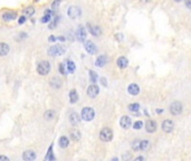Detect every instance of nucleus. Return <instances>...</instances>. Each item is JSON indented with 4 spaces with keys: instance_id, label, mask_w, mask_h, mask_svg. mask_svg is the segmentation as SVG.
<instances>
[{
    "instance_id": "obj_24",
    "label": "nucleus",
    "mask_w": 191,
    "mask_h": 161,
    "mask_svg": "<svg viewBox=\"0 0 191 161\" xmlns=\"http://www.w3.org/2000/svg\"><path fill=\"white\" fill-rule=\"evenodd\" d=\"M58 143H59V146H60V148L65 149V148H67V146H68V144H70V140H68V138H67V136H60V139H59Z\"/></svg>"
},
{
    "instance_id": "obj_32",
    "label": "nucleus",
    "mask_w": 191,
    "mask_h": 161,
    "mask_svg": "<svg viewBox=\"0 0 191 161\" xmlns=\"http://www.w3.org/2000/svg\"><path fill=\"white\" fill-rule=\"evenodd\" d=\"M89 80L92 82L93 84H95L97 82V74L94 72V71H89Z\"/></svg>"
},
{
    "instance_id": "obj_31",
    "label": "nucleus",
    "mask_w": 191,
    "mask_h": 161,
    "mask_svg": "<svg viewBox=\"0 0 191 161\" xmlns=\"http://www.w3.org/2000/svg\"><path fill=\"white\" fill-rule=\"evenodd\" d=\"M128 109H129L131 112H138V111L140 110V105L138 104V103H132V104H130L129 106H128Z\"/></svg>"
},
{
    "instance_id": "obj_4",
    "label": "nucleus",
    "mask_w": 191,
    "mask_h": 161,
    "mask_svg": "<svg viewBox=\"0 0 191 161\" xmlns=\"http://www.w3.org/2000/svg\"><path fill=\"white\" fill-rule=\"evenodd\" d=\"M99 139L104 142H110L113 139V131L110 128H104L99 132Z\"/></svg>"
},
{
    "instance_id": "obj_49",
    "label": "nucleus",
    "mask_w": 191,
    "mask_h": 161,
    "mask_svg": "<svg viewBox=\"0 0 191 161\" xmlns=\"http://www.w3.org/2000/svg\"><path fill=\"white\" fill-rule=\"evenodd\" d=\"M34 1H36V2H38V1H39V0H34Z\"/></svg>"
},
{
    "instance_id": "obj_20",
    "label": "nucleus",
    "mask_w": 191,
    "mask_h": 161,
    "mask_svg": "<svg viewBox=\"0 0 191 161\" xmlns=\"http://www.w3.org/2000/svg\"><path fill=\"white\" fill-rule=\"evenodd\" d=\"M10 47L7 43H0V56H7L9 54Z\"/></svg>"
},
{
    "instance_id": "obj_8",
    "label": "nucleus",
    "mask_w": 191,
    "mask_h": 161,
    "mask_svg": "<svg viewBox=\"0 0 191 161\" xmlns=\"http://www.w3.org/2000/svg\"><path fill=\"white\" fill-rule=\"evenodd\" d=\"M1 19L4 21H12L17 19V12L16 11H5L1 15Z\"/></svg>"
},
{
    "instance_id": "obj_28",
    "label": "nucleus",
    "mask_w": 191,
    "mask_h": 161,
    "mask_svg": "<svg viewBox=\"0 0 191 161\" xmlns=\"http://www.w3.org/2000/svg\"><path fill=\"white\" fill-rule=\"evenodd\" d=\"M54 117H55V112L53 110H48V111H46L45 112V114H44V117H45V120H53L54 119Z\"/></svg>"
},
{
    "instance_id": "obj_13",
    "label": "nucleus",
    "mask_w": 191,
    "mask_h": 161,
    "mask_svg": "<svg viewBox=\"0 0 191 161\" xmlns=\"http://www.w3.org/2000/svg\"><path fill=\"white\" fill-rule=\"evenodd\" d=\"M87 28H88V31L91 33V35L95 37H99L101 34H102V29H101V27L99 26H92L91 24H87Z\"/></svg>"
},
{
    "instance_id": "obj_37",
    "label": "nucleus",
    "mask_w": 191,
    "mask_h": 161,
    "mask_svg": "<svg viewBox=\"0 0 191 161\" xmlns=\"http://www.w3.org/2000/svg\"><path fill=\"white\" fill-rule=\"evenodd\" d=\"M59 71H60L62 74H66V70H65V67H64V63H62V64L59 65Z\"/></svg>"
},
{
    "instance_id": "obj_47",
    "label": "nucleus",
    "mask_w": 191,
    "mask_h": 161,
    "mask_svg": "<svg viewBox=\"0 0 191 161\" xmlns=\"http://www.w3.org/2000/svg\"><path fill=\"white\" fill-rule=\"evenodd\" d=\"M141 1H142V2H149L150 0H141Z\"/></svg>"
},
{
    "instance_id": "obj_40",
    "label": "nucleus",
    "mask_w": 191,
    "mask_h": 161,
    "mask_svg": "<svg viewBox=\"0 0 191 161\" xmlns=\"http://www.w3.org/2000/svg\"><path fill=\"white\" fill-rule=\"evenodd\" d=\"M134 161H145V159H144V157L140 156V157L135 158V159H134Z\"/></svg>"
},
{
    "instance_id": "obj_29",
    "label": "nucleus",
    "mask_w": 191,
    "mask_h": 161,
    "mask_svg": "<svg viewBox=\"0 0 191 161\" xmlns=\"http://www.w3.org/2000/svg\"><path fill=\"white\" fill-rule=\"evenodd\" d=\"M55 161V157L53 154V146H49V149L47 151V156H46V161Z\"/></svg>"
},
{
    "instance_id": "obj_5",
    "label": "nucleus",
    "mask_w": 191,
    "mask_h": 161,
    "mask_svg": "<svg viewBox=\"0 0 191 161\" xmlns=\"http://www.w3.org/2000/svg\"><path fill=\"white\" fill-rule=\"evenodd\" d=\"M67 15L72 19H77L78 17H81L82 15L81 8L77 7V6H70V7L68 8V10H67Z\"/></svg>"
},
{
    "instance_id": "obj_15",
    "label": "nucleus",
    "mask_w": 191,
    "mask_h": 161,
    "mask_svg": "<svg viewBox=\"0 0 191 161\" xmlns=\"http://www.w3.org/2000/svg\"><path fill=\"white\" fill-rule=\"evenodd\" d=\"M128 92H129V94H131L133 96L138 95L140 93V86L138 84H135V83H132V84H130L128 86Z\"/></svg>"
},
{
    "instance_id": "obj_12",
    "label": "nucleus",
    "mask_w": 191,
    "mask_h": 161,
    "mask_svg": "<svg viewBox=\"0 0 191 161\" xmlns=\"http://www.w3.org/2000/svg\"><path fill=\"white\" fill-rule=\"evenodd\" d=\"M173 122L171 120H164L162 122V130L165 132V133H170V132L173 131Z\"/></svg>"
},
{
    "instance_id": "obj_48",
    "label": "nucleus",
    "mask_w": 191,
    "mask_h": 161,
    "mask_svg": "<svg viewBox=\"0 0 191 161\" xmlns=\"http://www.w3.org/2000/svg\"><path fill=\"white\" fill-rule=\"evenodd\" d=\"M176 2H181V1H183V0H174Z\"/></svg>"
},
{
    "instance_id": "obj_7",
    "label": "nucleus",
    "mask_w": 191,
    "mask_h": 161,
    "mask_svg": "<svg viewBox=\"0 0 191 161\" xmlns=\"http://www.w3.org/2000/svg\"><path fill=\"white\" fill-rule=\"evenodd\" d=\"M84 47H85V51H87L88 54H91V55H94L97 53V47H96V45L91 41V40H86L84 44Z\"/></svg>"
},
{
    "instance_id": "obj_10",
    "label": "nucleus",
    "mask_w": 191,
    "mask_h": 161,
    "mask_svg": "<svg viewBox=\"0 0 191 161\" xmlns=\"http://www.w3.org/2000/svg\"><path fill=\"white\" fill-rule=\"evenodd\" d=\"M75 35H76V38H77L78 41H84L86 39V29L83 26H79L78 29L76 30Z\"/></svg>"
},
{
    "instance_id": "obj_26",
    "label": "nucleus",
    "mask_w": 191,
    "mask_h": 161,
    "mask_svg": "<svg viewBox=\"0 0 191 161\" xmlns=\"http://www.w3.org/2000/svg\"><path fill=\"white\" fill-rule=\"evenodd\" d=\"M150 141L147 140H143V141H140V150L142 151H147L150 149Z\"/></svg>"
},
{
    "instance_id": "obj_34",
    "label": "nucleus",
    "mask_w": 191,
    "mask_h": 161,
    "mask_svg": "<svg viewBox=\"0 0 191 161\" xmlns=\"http://www.w3.org/2000/svg\"><path fill=\"white\" fill-rule=\"evenodd\" d=\"M132 148H133V150L134 151L140 150V141L139 140H135V141L132 143Z\"/></svg>"
},
{
    "instance_id": "obj_9",
    "label": "nucleus",
    "mask_w": 191,
    "mask_h": 161,
    "mask_svg": "<svg viewBox=\"0 0 191 161\" xmlns=\"http://www.w3.org/2000/svg\"><path fill=\"white\" fill-rule=\"evenodd\" d=\"M99 88L97 85L95 84H92V85H89L87 88V95L91 97V99H94V97H96V96L99 95Z\"/></svg>"
},
{
    "instance_id": "obj_6",
    "label": "nucleus",
    "mask_w": 191,
    "mask_h": 161,
    "mask_svg": "<svg viewBox=\"0 0 191 161\" xmlns=\"http://www.w3.org/2000/svg\"><path fill=\"white\" fill-rule=\"evenodd\" d=\"M182 110H183V106L180 102H173L170 104V112L173 115H179V114L182 113Z\"/></svg>"
},
{
    "instance_id": "obj_44",
    "label": "nucleus",
    "mask_w": 191,
    "mask_h": 161,
    "mask_svg": "<svg viewBox=\"0 0 191 161\" xmlns=\"http://www.w3.org/2000/svg\"><path fill=\"white\" fill-rule=\"evenodd\" d=\"M49 41H55V40H57L56 39V37H54V36H52V37H49Z\"/></svg>"
},
{
    "instance_id": "obj_22",
    "label": "nucleus",
    "mask_w": 191,
    "mask_h": 161,
    "mask_svg": "<svg viewBox=\"0 0 191 161\" xmlns=\"http://www.w3.org/2000/svg\"><path fill=\"white\" fill-rule=\"evenodd\" d=\"M62 84H63L62 80L58 78V77H53L52 80H50V86H52L53 88H55V90L62 87Z\"/></svg>"
},
{
    "instance_id": "obj_21",
    "label": "nucleus",
    "mask_w": 191,
    "mask_h": 161,
    "mask_svg": "<svg viewBox=\"0 0 191 161\" xmlns=\"http://www.w3.org/2000/svg\"><path fill=\"white\" fill-rule=\"evenodd\" d=\"M70 122L72 123V125H77L81 122V117H79V115L76 112H73L70 115Z\"/></svg>"
},
{
    "instance_id": "obj_38",
    "label": "nucleus",
    "mask_w": 191,
    "mask_h": 161,
    "mask_svg": "<svg viewBox=\"0 0 191 161\" xmlns=\"http://www.w3.org/2000/svg\"><path fill=\"white\" fill-rule=\"evenodd\" d=\"M56 24H57V19H55V20H54V22H52V24L49 25V29H54V28H55V26H56Z\"/></svg>"
},
{
    "instance_id": "obj_30",
    "label": "nucleus",
    "mask_w": 191,
    "mask_h": 161,
    "mask_svg": "<svg viewBox=\"0 0 191 161\" xmlns=\"http://www.w3.org/2000/svg\"><path fill=\"white\" fill-rule=\"evenodd\" d=\"M66 66H67V70H68L70 73H73L74 71H75V63H74L73 61H67Z\"/></svg>"
},
{
    "instance_id": "obj_45",
    "label": "nucleus",
    "mask_w": 191,
    "mask_h": 161,
    "mask_svg": "<svg viewBox=\"0 0 191 161\" xmlns=\"http://www.w3.org/2000/svg\"><path fill=\"white\" fill-rule=\"evenodd\" d=\"M162 112H163V110H161V109H158V110H157V113H162Z\"/></svg>"
},
{
    "instance_id": "obj_50",
    "label": "nucleus",
    "mask_w": 191,
    "mask_h": 161,
    "mask_svg": "<svg viewBox=\"0 0 191 161\" xmlns=\"http://www.w3.org/2000/svg\"><path fill=\"white\" fill-rule=\"evenodd\" d=\"M81 161H86V160H81Z\"/></svg>"
},
{
    "instance_id": "obj_23",
    "label": "nucleus",
    "mask_w": 191,
    "mask_h": 161,
    "mask_svg": "<svg viewBox=\"0 0 191 161\" xmlns=\"http://www.w3.org/2000/svg\"><path fill=\"white\" fill-rule=\"evenodd\" d=\"M70 101L72 104H75L78 101V93L76 90H72L70 92Z\"/></svg>"
},
{
    "instance_id": "obj_46",
    "label": "nucleus",
    "mask_w": 191,
    "mask_h": 161,
    "mask_svg": "<svg viewBox=\"0 0 191 161\" xmlns=\"http://www.w3.org/2000/svg\"><path fill=\"white\" fill-rule=\"evenodd\" d=\"M111 161H118V159L116 157H115V158H113V159H112Z\"/></svg>"
},
{
    "instance_id": "obj_3",
    "label": "nucleus",
    "mask_w": 191,
    "mask_h": 161,
    "mask_svg": "<svg viewBox=\"0 0 191 161\" xmlns=\"http://www.w3.org/2000/svg\"><path fill=\"white\" fill-rule=\"evenodd\" d=\"M48 55L49 56H59V55H63L64 53H65V47L62 46V45H53L52 47L48 48Z\"/></svg>"
},
{
    "instance_id": "obj_43",
    "label": "nucleus",
    "mask_w": 191,
    "mask_h": 161,
    "mask_svg": "<svg viewBox=\"0 0 191 161\" xmlns=\"http://www.w3.org/2000/svg\"><path fill=\"white\" fill-rule=\"evenodd\" d=\"M186 6H187V8L190 9L191 8V0H186Z\"/></svg>"
},
{
    "instance_id": "obj_36",
    "label": "nucleus",
    "mask_w": 191,
    "mask_h": 161,
    "mask_svg": "<svg viewBox=\"0 0 191 161\" xmlns=\"http://www.w3.org/2000/svg\"><path fill=\"white\" fill-rule=\"evenodd\" d=\"M131 159V153H129V152H126V153L123 154V160L124 161H128Z\"/></svg>"
},
{
    "instance_id": "obj_17",
    "label": "nucleus",
    "mask_w": 191,
    "mask_h": 161,
    "mask_svg": "<svg viewBox=\"0 0 191 161\" xmlns=\"http://www.w3.org/2000/svg\"><path fill=\"white\" fill-rule=\"evenodd\" d=\"M116 65H118V68H126L128 65H129V61H128L126 57L121 56V57H118V58L116 59Z\"/></svg>"
},
{
    "instance_id": "obj_11",
    "label": "nucleus",
    "mask_w": 191,
    "mask_h": 161,
    "mask_svg": "<svg viewBox=\"0 0 191 161\" xmlns=\"http://www.w3.org/2000/svg\"><path fill=\"white\" fill-rule=\"evenodd\" d=\"M120 125H121L123 129H129L131 125H132V121H131V117H128V115H123L120 120Z\"/></svg>"
},
{
    "instance_id": "obj_2",
    "label": "nucleus",
    "mask_w": 191,
    "mask_h": 161,
    "mask_svg": "<svg viewBox=\"0 0 191 161\" xmlns=\"http://www.w3.org/2000/svg\"><path fill=\"white\" fill-rule=\"evenodd\" d=\"M81 117L84 121H92L95 117V111L91 106H86L82 110Z\"/></svg>"
},
{
    "instance_id": "obj_18",
    "label": "nucleus",
    "mask_w": 191,
    "mask_h": 161,
    "mask_svg": "<svg viewBox=\"0 0 191 161\" xmlns=\"http://www.w3.org/2000/svg\"><path fill=\"white\" fill-rule=\"evenodd\" d=\"M145 130H147V132H149V133L155 132V130H157V122L153 120H149L147 122V124H145Z\"/></svg>"
},
{
    "instance_id": "obj_42",
    "label": "nucleus",
    "mask_w": 191,
    "mask_h": 161,
    "mask_svg": "<svg viewBox=\"0 0 191 161\" xmlns=\"http://www.w3.org/2000/svg\"><path fill=\"white\" fill-rule=\"evenodd\" d=\"M59 2H60V0H55V2L53 4V9H55L56 6H58L59 5Z\"/></svg>"
},
{
    "instance_id": "obj_35",
    "label": "nucleus",
    "mask_w": 191,
    "mask_h": 161,
    "mask_svg": "<svg viewBox=\"0 0 191 161\" xmlns=\"http://www.w3.org/2000/svg\"><path fill=\"white\" fill-rule=\"evenodd\" d=\"M26 17L25 16H21V17H19L18 19V22H19V25H22V24H25L26 22Z\"/></svg>"
},
{
    "instance_id": "obj_19",
    "label": "nucleus",
    "mask_w": 191,
    "mask_h": 161,
    "mask_svg": "<svg viewBox=\"0 0 191 161\" xmlns=\"http://www.w3.org/2000/svg\"><path fill=\"white\" fill-rule=\"evenodd\" d=\"M70 139L73 140V141H75V142H77V141H79L81 140V132L78 131L77 129H72L70 132Z\"/></svg>"
},
{
    "instance_id": "obj_39",
    "label": "nucleus",
    "mask_w": 191,
    "mask_h": 161,
    "mask_svg": "<svg viewBox=\"0 0 191 161\" xmlns=\"http://www.w3.org/2000/svg\"><path fill=\"white\" fill-rule=\"evenodd\" d=\"M101 83L103 84V86H107V83H106V78L105 77H102L101 78Z\"/></svg>"
},
{
    "instance_id": "obj_14",
    "label": "nucleus",
    "mask_w": 191,
    "mask_h": 161,
    "mask_svg": "<svg viewBox=\"0 0 191 161\" xmlns=\"http://www.w3.org/2000/svg\"><path fill=\"white\" fill-rule=\"evenodd\" d=\"M107 63H108V57H107L106 55H101L96 58L95 65L97 66V67H104Z\"/></svg>"
},
{
    "instance_id": "obj_16",
    "label": "nucleus",
    "mask_w": 191,
    "mask_h": 161,
    "mask_svg": "<svg viewBox=\"0 0 191 161\" xmlns=\"http://www.w3.org/2000/svg\"><path fill=\"white\" fill-rule=\"evenodd\" d=\"M22 159L25 161H34L36 159V153L33 150H27L22 154Z\"/></svg>"
},
{
    "instance_id": "obj_41",
    "label": "nucleus",
    "mask_w": 191,
    "mask_h": 161,
    "mask_svg": "<svg viewBox=\"0 0 191 161\" xmlns=\"http://www.w3.org/2000/svg\"><path fill=\"white\" fill-rule=\"evenodd\" d=\"M0 161H9V159L6 156H0Z\"/></svg>"
},
{
    "instance_id": "obj_25",
    "label": "nucleus",
    "mask_w": 191,
    "mask_h": 161,
    "mask_svg": "<svg viewBox=\"0 0 191 161\" xmlns=\"http://www.w3.org/2000/svg\"><path fill=\"white\" fill-rule=\"evenodd\" d=\"M50 20H52V11L46 10L45 11V16L40 19V21L43 22V24H47V22H49Z\"/></svg>"
},
{
    "instance_id": "obj_33",
    "label": "nucleus",
    "mask_w": 191,
    "mask_h": 161,
    "mask_svg": "<svg viewBox=\"0 0 191 161\" xmlns=\"http://www.w3.org/2000/svg\"><path fill=\"white\" fill-rule=\"evenodd\" d=\"M142 126H143V122L142 121H136L135 123H134V125H133V128L135 129V130H140Z\"/></svg>"
},
{
    "instance_id": "obj_1",
    "label": "nucleus",
    "mask_w": 191,
    "mask_h": 161,
    "mask_svg": "<svg viewBox=\"0 0 191 161\" xmlns=\"http://www.w3.org/2000/svg\"><path fill=\"white\" fill-rule=\"evenodd\" d=\"M50 68H52L50 63L47 62V61H41L37 64V73L39 75H43V76L47 75L50 72Z\"/></svg>"
},
{
    "instance_id": "obj_27",
    "label": "nucleus",
    "mask_w": 191,
    "mask_h": 161,
    "mask_svg": "<svg viewBox=\"0 0 191 161\" xmlns=\"http://www.w3.org/2000/svg\"><path fill=\"white\" fill-rule=\"evenodd\" d=\"M34 14H35V8L31 7V6L26 7L24 9V16L25 17H31V16H34Z\"/></svg>"
}]
</instances>
